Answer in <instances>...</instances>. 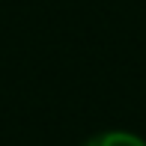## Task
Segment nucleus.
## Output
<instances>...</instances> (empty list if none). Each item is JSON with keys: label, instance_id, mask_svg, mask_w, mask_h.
Wrapping results in <instances>:
<instances>
[{"label": "nucleus", "instance_id": "nucleus-1", "mask_svg": "<svg viewBox=\"0 0 146 146\" xmlns=\"http://www.w3.org/2000/svg\"><path fill=\"white\" fill-rule=\"evenodd\" d=\"M81 146H146V140L140 134H131V131H98V134L87 137Z\"/></svg>", "mask_w": 146, "mask_h": 146}]
</instances>
